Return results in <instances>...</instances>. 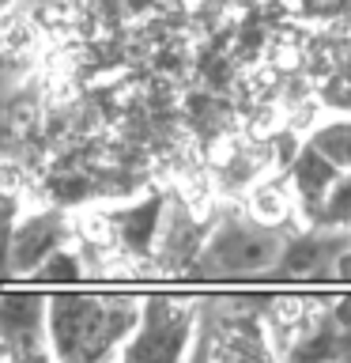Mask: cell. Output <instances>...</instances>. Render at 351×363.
I'll list each match as a JSON object with an SVG mask.
<instances>
[{"instance_id":"1","label":"cell","mask_w":351,"mask_h":363,"mask_svg":"<svg viewBox=\"0 0 351 363\" xmlns=\"http://www.w3.org/2000/svg\"><path fill=\"white\" fill-rule=\"evenodd\" d=\"M283 250L287 242L260 223H234L215 235L208 250V265L231 277H257V272H272L283 265Z\"/></svg>"},{"instance_id":"2","label":"cell","mask_w":351,"mask_h":363,"mask_svg":"<svg viewBox=\"0 0 351 363\" xmlns=\"http://www.w3.org/2000/svg\"><path fill=\"white\" fill-rule=\"evenodd\" d=\"M313 152L328 159L336 170H351V118L333 121L313 133Z\"/></svg>"},{"instance_id":"3","label":"cell","mask_w":351,"mask_h":363,"mask_svg":"<svg viewBox=\"0 0 351 363\" xmlns=\"http://www.w3.org/2000/svg\"><path fill=\"white\" fill-rule=\"evenodd\" d=\"M106 333H110V318L102 306H91V311L79 314V348H84L87 356L106 345Z\"/></svg>"},{"instance_id":"4","label":"cell","mask_w":351,"mask_h":363,"mask_svg":"<svg viewBox=\"0 0 351 363\" xmlns=\"http://www.w3.org/2000/svg\"><path fill=\"white\" fill-rule=\"evenodd\" d=\"M325 212H333V220L351 223V170H344V178H336L325 193Z\"/></svg>"},{"instance_id":"5","label":"cell","mask_w":351,"mask_h":363,"mask_svg":"<svg viewBox=\"0 0 351 363\" xmlns=\"http://www.w3.org/2000/svg\"><path fill=\"white\" fill-rule=\"evenodd\" d=\"M0 246H4V216H0Z\"/></svg>"}]
</instances>
